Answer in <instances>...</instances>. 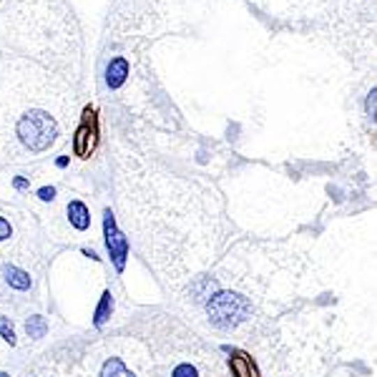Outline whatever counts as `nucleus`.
Instances as JSON below:
<instances>
[{"instance_id": "obj_8", "label": "nucleus", "mask_w": 377, "mask_h": 377, "mask_svg": "<svg viewBox=\"0 0 377 377\" xmlns=\"http://www.w3.org/2000/svg\"><path fill=\"white\" fill-rule=\"evenodd\" d=\"M98 377H136L121 357H108L106 362L101 364Z\"/></svg>"}, {"instance_id": "obj_9", "label": "nucleus", "mask_w": 377, "mask_h": 377, "mask_svg": "<svg viewBox=\"0 0 377 377\" xmlns=\"http://www.w3.org/2000/svg\"><path fill=\"white\" fill-rule=\"evenodd\" d=\"M6 279H8V284H10L13 289H20V292L31 289V276L25 274L23 269H18V267H8V269H6Z\"/></svg>"}, {"instance_id": "obj_4", "label": "nucleus", "mask_w": 377, "mask_h": 377, "mask_svg": "<svg viewBox=\"0 0 377 377\" xmlns=\"http://www.w3.org/2000/svg\"><path fill=\"white\" fill-rule=\"evenodd\" d=\"M179 0H116L108 13L103 40L106 45L131 43L144 48L149 38H158L169 28V13Z\"/></svg>"}, {"instance_id": "obj_7", "label": "nucleus", "mask_w": 377, "mask_h": 377, "mask_svg": "<svg viewBox=\"0 0 377 377\" xmlns=\"http://www.w3.org/2000/svg\"><path fill=\"white\" fill-rule=\"evenodd\" d=\"M66 219H68L73 232H86L88 226H91V212H88L86 201L68 199V204H66Z\"/></svg>"}, {"instance_id": "obj_14", "label": "nucleus", "mask_w": 377, "mask_h": 377, "mask_svg": "<svg viewBox=\"0 0 377 377\" xmlns=\"http://www.w3.org/2000/svg\"><path fill=\"white\" fill-rule=\"evenodd\" d=\"M10 237H13L10 221H8L6 216H0V242H3V239H10Z\"/></svg>"}, {"instance_id": "obj_3", "label": "nucleus", "mask_w": 377, "mask_h": 377, "mask_svg": "<svg viewBox=\"0 0 377 377\" xmlns=\"http://www.w3.org/2000/svg\"><path fill=\"white\" fill-rule=\"evenodd\" d=\"M295 15L357 68L375 71V0H302Z\"/></svg>"}, {"instance_id": "obj_15", "label": "nucleus", "mask_w": 377, "mask_h": 377, "mask_svg": "<svg viewBox=\"0 0 377 377\" xmlns=\"http://www.w3.org/2000/svg\"><path fill=\"white\" fill-rule=\"evenodd\" d=\"M0 377H10V375H8V372H0Z\"/></svg>"}, {"instance_id": "obj_6", "label": "nucleus", "mask_w": 377, "mask_h": 377, "mask_svg": "<svg viewBox=\"0 0 377 377\" xmlns=\"http://www.w3.org/2000/svg\"><path fill=\"white\" fill-rule=\"evenodd\" d=\"M106 244H108V251H111L116 269H124L128 242H126V237H121L119 226H116V221H113L111 214H106Z\"/></svg>"}, {"instance_id": "obj_11", "label": "nucleus", "mask_w": 377, "mask_h": 377, "mask_svg": "<svg viewBox=\"0 0 377 377\" xmlns=\"http://www.w3.org/2000/svg\"><path fill=\"white\" fill-rule=\"evenodd\" d=\"M108 309H111V295H103V300H101V304H98V309H96V325H103V322L108 320L106 314H108Z\"/></svg>"}, {"instance_id": "obj_5", "label": "nucleus", "mask_w": 377, "mask_h": 377, "mask_svg": "<svg viewBox=\"0 0 377 377\" xmlns=\"http://www.w3.org/2000/svg\"><path fill=\"white\" fill-rule=\"evenodd\" d=\"M73 136V154L78 158H91L96 144H98V116L94 106H86L81 113V121L75 126Z\"/></svg>"}, {"instance_id": "obj_13", "label": "nucleus", "mask_w": 377, "mask_h": 377, "mask_svg": "<svg viewBox=\"0 0 377 377\" xmlns=\"http://www.w3.org/2000/svg\"><path fill=\"white\" fill-rule=\"evenodd\" d=\"M0 334H3V339H6V342L15 345V332H13V325L8 322V317H0Z\"/></svg>"}, {"instance_id": "obj_1", "label": "nucleus", "mask_w": 377, "mask_h": 377, "mask_svg": "<svg viewBox=\"0 0 377 377\" xmlns=\"http://www.w3.org/2000/svg\"><path fill=\"white\" fill-rule=\"evenodd\" d=\"M113 156L116 201L133 244L158 276L182 287L216 259L232 229L219 191L171 174L121 141Z\"/></svg>"}, {"instance_id": "obj_10", "label": "nucleus", "mask_w": 377, "mask_h": 377, "mask_svg": "<svg viewBox=\"0 0 377 377\" xmlns=\"http://www.w3.org/2000/svg\"><path fill=\"white\" fill-rule=\"evenodd\" d=\"M25 330H28V334L31 337H45V330H48V322L43 320V317H31L28 320V325H25Z\"/></svg>"}, {"instance_id": "obj_2", "label": "nucleus", "mask_w": 377, "mask_h": 377, "mask_svg": "<svg viewBox=\"0 0 377 377\" xmlns=\"http://www.w3.org/2000/svg\"><path fill=\"white\" fill-rule=\"evenodd\" d=\"M81 83L0 48V166L48 156L71 136Z\"/></svg>"}, {"instance_id": "obj_12", "label": "nucleus", "mask_w": 377, "mask_h": 377, "mask_svg": "<svg viewBox=\"0 0 377 377\" xmlns=\"http://www.w3.org/2000/svg\"><path fill=\"white\" fill-rule=\"evenodd\" d=\"M23 3H28V0H0V20L8 18L13 10H18Z\"/></svg>"}]
</instances>
